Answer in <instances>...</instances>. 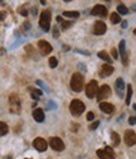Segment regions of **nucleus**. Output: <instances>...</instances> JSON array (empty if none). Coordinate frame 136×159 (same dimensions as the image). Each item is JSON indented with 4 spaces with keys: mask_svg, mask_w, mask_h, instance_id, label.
<instances>
[{
    "mask_svg": "<svg viewBox=\"0 0 136 159\" xmlns=\"http://www.w3.org/2000/svg\"><path fill=\"white\" fill-rule=\"evenodd\" d=\"M83 83H84V78L81 73H74L71 80V87L73 91L76 92H81L83 90Z\"/></svg>",
    "mask_w": 136,
    "mask_h": 159,
    "instance_id": "f257e3e1",
    "label": "nucleus"
},
{
    "mask_svg": "<svg viewBox=\"0 0 136 159\" xmlns=\"http://www.w3.org/2000/svg\"><path fill=\"white\" fill-rule=\"evenodd\" d=\"M50 19H52V17H50L49 10L42 12L40 18H39V25L44 32H48L50 29Z\"/></svg>",
    "mask_w": 136,
    "mask_h": 159,
    "instance_id": "f03ea898",
    "label": "nucleus"
},
{
    "mask_svg": "<svg viewBox=\"0 0 136 159\" xmlns=\"http://www.w3.org/2000/svg\"><path fill=\"white\" fill-rule=\"evenodd\" d=\"M69 110H71L72 115L79 116L84 111V104L82 101H79V100H73L71 102V106H69Z\"/></svg>",
    "mask_w": 136,
    "mask_h": 159,
    "instance_id": "7ed1b4c3",
    "label": "nucleus"
},
{
    "mask_svg": "<svg viewBox=\"0 0 136 159\" xmlns=\"http://www.w3.org/2000/svg\"><path fill=\"white\" fill-rule=\"evenodd\" d=\"M9 102H10V111L14 114H18L20 113V99L19 96L17 95V93H13V95H10V97H9Z\"/></svg>",
    "mask_w": 136,
    "mask_h": 159,
    "instance_id": "20e7f679",
    "label": "nucleus"
},
{
    "mask_svg": "<svg viewBox=\"0 0 136 159\" xmlns=\"http://www.w3.org/2000/svg\"><path fill=\"white\" fill-rule=\"evenodd\" d=\"M97 101H102L104 99H107V97L111 96V88L109 85H104L101 86L100 88L97 90Z\"/></svg>",
    "mask_w": 136,
    "mask_h": 159,
    "instance_id": "39448f33",
    "label": "nucleus"
},
{
    "mask_svg": "<svg viewBox=\"0 0 136 159\" xmlns=\"http://www.w3.org/2000/svg\"><path fill=\"white\" fill-rule=\"evenodd\" d=\"M97 82L95 81V80H92V81H90L87 83V86H86V96L88 97V99H93V97L96 96V93H97Z\"/></svg>",
    "mask_w": 136,
    "mask_h": 159,
    "instance_id": "423d86ee",
    "label": "nucleus"
},
{
    "mask_svg": "<svg viewBox=\"0 0 136 159\" xmlns=\"http://www.w3.org/2000/svg\"><path fill=\"white\" fill-rule=\"evenodd\" d=\"M97 155H98V158H101V159H114L115 158V153H114V150H112V148L106 147L104 149L97 150Z\"/></svg>",
    "mask_w": 136,
    "mask_h": 159,
    "instance_id": "0eeeda50",
    "label": "nucleus"
},
{
    "mask_svg": "<svg viewBox=\"0 0 136 159\" xmlns=\"http://www.w3.org/2000/svg\"><path fill=\"white\" fill-rule=\"evenodd\" d=\"M49 145L50 148L53 149V150L55 152H62L63 149H64V143L62 142V139H59V138H50L49 140Z\"/></svg>",
    "mask_w": 136,
    "mask_h": 159,
    "instance_id": "6e6552de",
    "label": "nucleus"
},
{
    "mask_svg": "<svg viewBox=\"0 0 136 159\" xmlns=\"http://www.w3.org/2000/svg\"><path fill=\"white\" fill-rule=\"evenodd\" d=\"M33 147H34L38 152H45L48 144H47V142L43 138H37V139H34V142H33Z\"/></svg>",
    "mask_w": 136,
    "mask_h": 159,
    "instance_id": "1a4fd4ad",
    "label": "nucleus"
},
{
    "mask_svg": "<svg viewBox=\"0 0 136 159\" xmlns=\"http://www.w3.org/2000/svg\"><path fill=\"white\" fill-rule=\"evenodd\" d=\"M38 47H39V51L40 53L45 56V54H49L52 52V46H50L47 40H39L38 42Z\"/></svg>",
    "mask_w": 136,
    "mask_h": 159,
    "instance_id": "9d476101",
    "label": "nucleus"
},
{
    "mask_svg": "<svg viewBox=\"0 0 136 159\" xmlns=\"http://www.w3.org/2000/svg\"><path fill=\"white\" fill-rule=\"evenodd\" d=\"M91 14L92 15H97V17H106L107 15V8L98 4V5L93 7V9L91 10Z\"/></svg>",
    "mask_w": 136,
    "mask_h": 159,
    "instance_id": "9b49d317",
    "label": "nucleus"
},
{
    "mask_svg": "<svg viewBox=\"0 0 136 159\" xmlns=\"http://www.w3.org/2000/svg\"><path fill=\"white\" fill-rule=\"evenodd\" d=\"M106 29H107V27L104 22H96L95 27H93V33L97 35H102L106 33Z\"/></svg>",
    "mask_w": 136,
    "mask_h": 159,
    "instance_id": "f8f14e48",
    "label": "nucleus"
},
{
    "mask_svg": "<svg viewBox=\"0 0 136 159\" xmlns=\"http://www.w3.org/2000/svg\"><path fill=\"white\" fill-rule=\"evenodd\" d=\"M125 143H126V145H129V147L134 145L136 143V135L132 130H127V132L125 133Z\"/></svg>",
    "mask_w": 136,
    "mask_h": 159,
    "instance_id": "ddd939ff",
    "label": "nucleus"
},
{
    "mask_svg": "<svg viewBox=\"0 0 136 159\" xmlns=\"http://www.w3.org/2000/svg\"><path fill=\"white\" fill-rule=\"evenodd\" d=\"M119 51L121 53V58H122V63L124 66H127L129 59H127V53H126V47H125V40H121L119 44Z\"/></svg>",
    "mask_w": 136,
    "mask_h": 159,
    "instance_id": "4468645a",
    "label": "nucleus"
},
{
    "mask_svg": "<svg viewBox=\"0 0 136 159\" xmlns=\"http://www.w3.org/2000/svg\"><path fill=\"white\" fill-rule=\"evenodd\" d=\"M115 87H116V93L117 96L122 97L124 96V91H125V82L122 78H117L115 82Z\"/></svg>",
    "mask_w": 136,
    "mask_h": 159,
    "instance_id": "2eb2a0df",
    "label": "nucleus"
},
{
    "mask_svg": "<svg viewBox=\"0 0 136 159\" xmlns=\"http://www.w3.org/2000/svg\"><path fill=\"white\" fill-rule=\"evenodd\" d=\"M114 72V67L111 66V64H104V66H101V69H100V76L101 77H107L110 76V74Z\"/></svg>",
    "mask_w": 136,
    "mask_h": 159,
    "instance_id": "dca6fc26",
    "label": "nucleus"
},
{
    "mask_svg": "<svg viewBox=\"0 0 136 159\" xmlns=\"http://www.w3.org/2000/svg\"><path fill=\"white\" fill-rule=\"evenodd\" d=\"M33 118H34V120L37 121V123H43L44 121V113L42 109H35L34 111H33Z\"/></svg>",
    "mask_w": 136,
    "mask_h": 159,
    "instance_id": "f3484780",
    "label": "nucleus"
},
{
    "mask_svg": "<svg viewBox=\"0 0 136 159\" xmlns=\"http://www.w3.org/2000/svg\"><path fill=\"white\" fill-rule=\"evenodd\" d=\"M100 109H101V111H104V113H106V114H112L114 110H115V107L112 104H109V102H101Z\"/></svg>",
    "mask_w": 136,
    "mask_h": 159,
    "instance_id": "a211bd4d",
    "label": "nucleus"
},
{
    "mask_svg": "<svg viewBox=\"0 0 136 159\" xmlns=\"http://www.w3.org/2000/svg\"><path fill=\"white\" fill-rule=\"evenodd\" d=\"M98 57H100V58H102L104 61H106V62L109 63V64H111V62H112L111 57H110L109 54H107V52H105V51H101V52L98 53Z\"/></svg>",
    "mask_w": 136,
    "mask_h": 159,
    "instance_id": "6ab92c4d",
    "label": "nucleus"
},
{
    "mask_svg": "<svg viewBox=\"0 0 136 159\" xmlns=\"http://www.w3.org/2000/svg\"><path fill=\"white\" fill-rule=\"evenodd\" d=\"M9 132V128L5 123H3V121H0V137H3V135H5L6 133Z\"/></svg>",
    "mask_w": 136,
    "mask_h": 159,
    "instance_id": "aec40b11",
    "label": "nucleus"
},
{
    "mask_svg": "<svg viewBox=\"0 0 136 159\" xmlns=\"http://www.w3.org/2000/svg\"><path fill=\"white\" fill-rule=\"evenodd\" d=\"M131 96H132V87L131 85H127V95H126V105H130Z\"/></svg>",
    "mask_w": 136,
    "mask_h": 159,
    "instance_id": "412c9836",
    "label": "nucleus"
},
{
    "mask_svg": "<svg viewBox=\"0 0 136 159\" xmlns=\"http://www.w3.org/2000/svg\"><path fill=\"white\" fill-rule=\"evenodd\" d=\"M110 19H111V23H114V24H117V23L121 22V18H120V15L117 13H112Z\"/></svg>",
    "mask_w": 136,
    "mask_h": 159,
    "instance_id": "4be33fe9",
    "label": "nucleus"
},
{
    "mask_svg": "<svg viewBox=\"0 0 136 159\" xmlns=\"http://www.w3.org/2000/svg\"><path fill=\"white\" fill-rule=\"evenodd\" d=\"M111 139H112V144H114L115 147L120 144V137H119V134L117 133H112L111 134Z\"/></svg>",
    "mask_w": 136,
    "mask_h": 159,
    "instance_id": "5701e85b",
    "label": "nucleus"
},
{
    "mask_svg": "<svg viewBox=\"0 0 136 159\" xmlns=\"http://www.w3.org/2000/svg\"><path fill=\"white\" fill-rule=\"evenodd\" d=\"M63 17H68V18H78L79 13L78 12H64Z\"/></svg>",
    "mask_w": 136,
    "mask_h": 159,
    "instance_id": "b1692460",
    "label": "nucleus"
},
{
    "mask_svg": "<svg viewBox=\"0 0 136 159\" xmlns=\"http://www.w3.org/2000/svg\"><path fill=\"white\" fill-rule=\"evenodd\" d=\"M117 12H119V14H122V15H126V14L129 13L127 8H126L125 5H122V4H120V5L117 7Z\"/></svg>",
    "mask_w": 136,
    "mask_h": 159,
    "instance_id": "393cba45",
    "label": "nucleus"
},
{
    "mask_svg": "<svg viewBox=\"0 0 136 159\" xmlns=\"http://www.w3.org/2000/svg\"><path fill=\"white\" fill-rule=\"evenodd\" d=\"M57 64H58L57 58H55V57H50L49 58V66H50V68H55V67H57Z\"/></svg>",
    "mask_w": 136,
    "mask_h": 159,
    "instance_id": "a878e982",
    "label": "nucleus"
},
{
    "mask_svg": "<svg viewBox=\"0 0 136 159\" xmlns=\"http://www.w3.org/2000/svg\"><path fill=\"white\" fill-rule=\"evenodd\" d=\"M29 91L32 95H35V96H40L42 95V91L38 90V88H33V87H29Z\"/></svg>",
    "mask_w": 136,
    "mask_h": 159,
    "instance_id": "bb28decb",
    "label": "nucleus"
},
{
    "mask_svg": "<svg viewBox=\"0 0 136 159\" xmlns=\"http://www.w3.org/2000/svg\"><path fill=\"white\" fill-rule=\"evenodd\" d=\"M72 24H73L72 22H63V23H62V29H63V30H65L67 28H69Z\"/></svg>",
    "mask_w": 136,
    "mask_h": 159,
    "instance_id": "cd10ccee",
    "label": "nucleus"
},
{
    "mask_svg": "<svg viewBox=\"0 0 136 159\" xmlns=\"http://www.w3.org/2000/svg\"><path fill=\"white\" fill-rule=\"evenodd\" d=\"M37 85H39V86H42V87H43V88H44V90H45V91H49V90H48V87H47V85H45V83H44V82H42V81H37Z\"/></svg>",
    "mask_w": 136,
    "mask_h": 159,
    "instance_id": "c85d7f7f",
    "label": "nucleus"
},
{
    "mask_svg": "<svg viewBox=\"0 0 136 159\" xmlns=\"http://www.w3.org/2000/svg\"><path fill=\"white\" fill-rule=\"evenodd\" d=\"M98 125H100V121H95V123H93V124L90 126V129H91V130H95V129H97Z\"/></svg>",
    "mask_w": 136,
    "mask_h": 159,
    "instance_id": "c756f323",
    "label": "nucleus"
},
{
    "mask_svg": "<svg viewBox=\"0 0 136 159\" xmlns=\"http://www.w3.org/2000/svg\"><path fill=\"white\" fill-rule=\"evenodd\" d=\"M129 124L130 125H135L136 124V118H135V116H131V118L129 119Z\"/></svg>",
    "mask_w": 136,
    "mask_h": 159,
    "instance_id": "7c9ffc66",
    "label": "nucleus"
},
{
    "mask_svg": "<svg viewBox=\"0 0 136 159\" xmlns=\"http://www.w3.org/2000/svg\"><path fill=\"white\" fill-rule=\"evenodd\" d=\"M6 17V12H0V20H4Z\"/></svg>",
    "mask_w": 136,
    "mask_h": 159,
    "instance_id": "2f4dec72",
    "label": "nucleus"
},
{
    "mask_svg": "<svg viewBox=\"0 0 136 159\" xmlns=\"http://www.w3.org/2000/svg\"><path fill=\"white\" fill-rule=\"evenodd\" d=\"M53 37H54V38H58V37H59V32H58L57 28H54V30H53Z\"/></svg>",
    "mask_w": 136,
    "mask_h": 159,
    "instance_id": "473e14b6",
    "label": "nucleus"
},
{
    "mask_svg": "<svg viewBox=\"0 0 136 159\" xmlns=\"http://www.w3.org/2000/svg\"><path fill=\"white\" fill-rule=\"evenodd\" d=\"M111 53H112V57H114V58H116V59H117V57H119V54H117V51H116L115 48L111 51Z\"/></svg>",
    "mask_w": 136,
    "mask_h": 159,
    "instance_id": "72a5a7b5",
    "label": "nucleus"
},
{
    "mask_svg": "<svg viewBox=\"0 0 136 159\" xmlns=\"http://www.w3.org/2000/svg\"><path fill=\"white\" fill-rule=\"evenodd\" d=\"M93 118H95V115H93V113H88L87 114V120H93Z\"/></svg>",
    "mask_w": 136,
    "mask_h": 159,
    "instance_id": "f704fd0d",
    "label": "nucleus"
},
{
    "mask_svg": "<svg viewBox=\"0 0 136 159\" xmlns=\"http://www.w3.org/2000/svg\"><path fill=\"white\" fill-rule=\"evenodd\" d=\"M78 68H79V69H81V71H82V72H86V71H87V69H86V67H84V66H83V64H82V63H79V64H78Z\"/></svg>",
    "mask_w": 136,
    "mask_h": 159,
    "instance_id": "c9c22d12",
    "label": "nucleus"
},
{
    "mask_svg": "<svg viewBox=\"0 0 136 159\" xmlns=\"http://www.w3.org/2000/svg\"><path fill=\"white\" fill-rule=\"evenodd\" d=\"M19 13H20V14H23L24 17H27V15H28V12L25 10V9H22V8H20V9H19Z\"/></svg>",
    "mask_w": 136,
    "mask_h": 159,
    "instance_id": "e433bc0d",
    "label": "nucleus"
},
{
    "mask_svg": "<svg viewBox=\"0 0 136 159\" xmlns=\"http://www.w3.org/2000/svg\"><path fill=\"white\" fill-rule=\"evenodd\" d=\"M24 28H25V29H29V28H30L29 22H25V23H24Z\"/></svg>",
    "mask_w": 136,
    "mask_h": 159,
    "instance_id": "4c0bfd02",
    "label": "nucleus"
},
{
    "mask_svg": "<svg viewBox=\"0 0 136 159\" xmlns=\"http://www.w3.org/2000/svg\"><path fill=\"white\" fill-rule=\"evenodd\" d=\"M121 25H122V28H124V29H126V28H127V22H126V20H124V22H122V24H121Z\"/></svg>",
    "mask_w": 136,
    "mask_h": 159,
    "instance_id": "58836bf2",
    "label": "nucleus"
},
{
    "mask_svg": "<svg viewBox=\"0 0 136 159\" xmlns=\"http://www.w3.org/2000/svg\"><path fill=\"white\" fill-rule=\"evenodd\" d=\"M57 22H59V23H63V19H62V17H57Z\"/></svg>",
    "mask_w": 136,
    "mask_h": 159,
    "instance_id": "ea45409f",
    "label": "nucleus"
},
{
    "mask_svg": "<svg viewBox=\"0 0 136 159\" xmlns=\"http://www.w3.org/2000/svg\"><path fill=\"white\" fill-rule=\"evenodd\" d=\"M63 47H64V48H63L64 51H68V49H69V47H68V46H63Z\"/></svg>",
    "mask_w": 136,
    "mask_h": 159,
    "instance_id": "a19ab883",
    "label": "nucleus"
},
{
    "mask_svg": "<svg viewBox=\"0 0 136 159\" xmlns=\"http://www.w3.org/2000/svg\"><path fill=\"white\" fill-rule=\"evenodd\" d=\"M134 110H135V111H136V104H135V105H134Z\"/></svg>",
    "mask_w": 136,
    "mask_h": 159,
    "instance_id": "79ce46f5",
    "label": "nucleus"
},
{
    "mask_svg": "<svg viewBox=\"0 0 136 159\" xmlns=\"http://www.w3.org/2000/svg\"><path fill=\"white\" fill-rule=\"evenodd\" d=\"M134 34H136V29H135V30H134Z\"/></svg>",
    "mask_w": 136,
    "mask_h": 159,
    "instance_id": "37998d69",
    "label": "nucleus"
}]
</instances>
